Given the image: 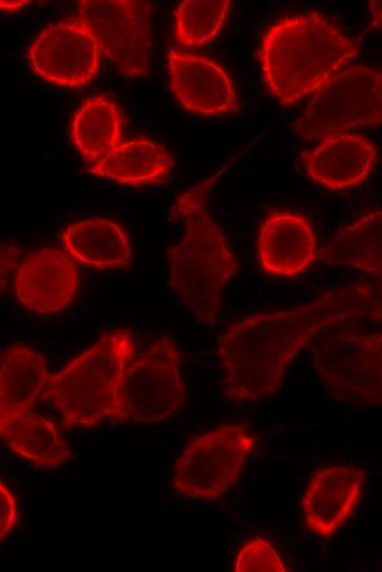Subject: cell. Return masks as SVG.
<instances>
[{
    "label": "cell",
    "instance_id": "6da1fadb",
    "mask_svg": "<svg viewBox=\"0 0 382 572\" xmlns=\"http://www.w3.org/2000/svg\"><path fill=\"white\" fill-rule=\"evenodd\" d=\"M381 320V298L369 283L326 292L300 307L232 323L217 341L226 398L258 402L278 392L295 354L322 329L340 321Z\"/></svg>",
    "mask_w": 382,
    "mask_h": 572
},
{
    "label": "cell",
    "instance_id": "7a4b0ae2",
    "mask_svg": "<svg viewBox=\"0 0 382 572\" xmlns=\"http://www.w3.org/2000/svg\"><path fill=\"white\" fill-rule=\"evenodd\" d=\"M211 180L196 184L177 198L170 221L182 219L186 230L180 242L166 251L170 288L198 323L210 327L217 322L223 290L238 270L207 210Z\"/></svg>",
    "mask_w": 382,
    "mask_h": 572
},
{
    "label": "cell",
    "instance_id": "3957f363",
    "mask_svg": "<svg viewBox=\"0 0 382 572\" xmlns=\"http://www.w3.org/2000/svg\"><path fill=\"white\" fill-rule=\"evenodd\" d=\"M357 54L353 40L313 11L272 25L261 40L259 61L269 92L290 106L316 91Z\"/></svg>",
    "mask_w": 382,
    "mask_h": 572
},
{
    "label": "cell",
    "instance_id": "277c9868",
    "mask_svg": "<svg viewBox=\"0 0 382 572\" xmlns=\"http://www.w3.org/2000/svg\"><path fill=\"white\" fill-rule=\"evenodd\" d=\"M135 351L128 328L102 334L59 372L49 374L42 399L60 414L65 429L109 420L117 383Z\"/></svg>",
    "mask_w": 382,
    "mask_h": 572
},
{
    "label": "cell",
    "instance_id": "5b68a950",
    "mask_svg": "<svg viewBox=\"0 0 382 572\" xmlns=\"http://www.w3.org/2000/svg\"><path fill=\"white\" fill-rule=\"evenodd\" d=\"M312 340L313 365L334 399L381 405V332H367L340 321L325 327Z\"/></svg>",
    "mask_w": 382,
    "mask_h": 572
},
{
    "label": "cell",
    "instance_id": "8992f818",
    "mask_svg": "<svg viewBox=\"0 0 382 572\" xmlns=\"http://www.w3.org/2000/svg\"><path fill=\"white\" fill-rule=\"evenodd\" d=\"M180 351L167 336L134 354L117 383L109 420L156 422L182 408L187 389L180 374Z\"/></svg>",
    "mask_w": 382,
    "mask_h": 572
},
{
    "label": "cell",
    "instance_id": "52a82bcc",
    "mask_svg": "<svg viewBox=\"0 0 382 572\" xmlns=\"http://www.w3.org/2000/svg\"><path fill=\"white\" fill-rule=\"evenodd\" d=\"M381 70L364 65L346 68L323 84L293 122L305 140H323L355 127H375L382 110Z\"/></svg>",
    "mask_w": 382,
    "mask_h": 572
},
{
    "label": "cell",
    "instance_id": "ba28073f",
    "mask_svg": "<svg viewBox=\"0 0 382 572\" xmlns=\"http://www.w3.org/2000/svg\"><path fill=\"white\" fill-rule=\"evenodd\" d=\"M256 446L257 439L239 422L190 439L176 461L172 488L190 499H217L238 481Z\"/></svg>",
    "mask_w": 382,
    "mask_h": 572
},
{
    "label": "cell",
    "instance_id": "9c48e42d",
    "mask_svg": "<svg viewBox=\"0 0 382 572\" xmlns=\"http://www.w3.org/2000/svg\"><path fill=\"white\" fill-rule=\"evenodd\" d=\"M153 6L136 0H81L76 18L116 69L128 78L149 72Z\"/></svg>",
    "mask_w": 382,
    "mask_h": 572
},
{
    "label": "cell",
    "instance_id": "30bf717a",
    "mask_svg": "<svg viewBox=\"0 0 382 572\" xmlns=\"http://www.w3.org/2000/svg\"><path fill=\"white\" fill-rule=\"evenodd\" d=\"M32 72L61 87H83L100 65V50L88 29L75 16L47 25L26 50Z\"/></svg>",
    "mask_w": 382,
    "mask_h": 572
},
{
    "label": "cell",
    "instance_id": "8fae6325",
    "mask_svg": "<svg viewBox=\"0 0 382 572\" xmlns=\"http://www.w3.org/2000/svg\"><path fill=\"white\" fill-rule=\"evenodd\" d=\"M78 286L76 262L56 248H42L23 257L13 277L18 300L41 315H55L72 300Z\"/></svg>",
    "mask_w": 382,
    "mask_h": 572
},
{
    "label": "cell",
    "instance_id": "7c38bea8",
    "mask_svg": "<svg viewBox=\"0 0 382 572\" xmlns=\"http://www.w3.org/2000/svg\"><path fill=\"white\" fill-rule=\"evenodd\" d=\"M170 89L189 111L216 116L238 110L228 74L214 61L179 50L168 53Z\"/></svg>",
    "mask_w": 382,
    "mask_h": 572
},
{
    "label": "cell",
    "instance_id": "4fadbf2b",
    "mask_svg": "<svg viewBox=\"0 0 382 572\" xmlns=\"http://www.w3.org/2000/svg\"><path fill=\"white\" fill-rule=\"evenodd\" d=\"M364 471L350 465L319 469L302 497L305 526L313 534L328 538L353 514L359 502Z\"/></svg>",
    "mask_w": 382,
    "mask_h": 572
},
{
    "label": "cell",
    "instance_id": "5bb4252c",
    "mask_svg": "<svg viewBox=\"0 0 382 572\" xmlns=\"http://www.w3.org/2000/svg\"><path fill=\"white\" fill-rule=\"evenodd\" d=\"M257 250L265 272L294 277L316 258V242L307 220L290 211H270L260 224Z\"/></svg>",
    "mask_w": 382,
    "mask_h": 572
},
{
    "label": "cell",
    "instance_id": "9a60e30c",
    "mask_svg": "<svg viewBox=\"0 0 382 572\" xmlns=\"http://www.w3.org/2000/svg\"><path fill=\"white\" fill-rule=\"evenodd\" d=\"M307 174L333 190L355 187L364 182L377 160V147L360 134L340 133L322 140L302 155Z\"/></svg>",
    "mask_w": 382,
    "mask_h": 572
},
{
    "label": "cell",
    "instance_id": "2e32d148",
    "mask_svg": "<svg viewBox=\"0 0 382 572\" xmlns=\"http://www.w3.org/2000/svg\"><path fill=\"white\" fill-rule=\"evenodd\" d=\"M59 242L75 262L86 266L126 270L131 265L128 237L119 223L109 219L74 222L61 231Z\"/></svg>",
    "mask_w": 382,
    "mask_h": 572
},
{
    "label": "cell",
    "instance_id": "e0dca14e",
    "mask_svg": "<svg viewBox=\"0 0 382 572\" xmlns=\"http://www.w3.org/2000/svg\"><path fill=\"white\" fill-rule=\"evenodd\" d=\"M49 377L44 356L22 343L0 350V420L31 410Z\"/></svg>",
    "mask_w": 382,
    "mask_h": 572
},
{
    "label": "cell",
    "instance_id": "ac0fdd59",
    "mask_svg": "<svg viewBox=\"0 0 382 572\" xmlns=\"http://www.w3.org/2000/svg\"><path fill=\"white\" fill-rule=\"evenodd\" d=\"M172 167L173 158L164 145L142 138L119 143L92 163L89 172L117 184L136 187L166 182Z\"/></svg>",
    "mask_w": 382,
    "mask_h": 572
},
{
    "label": "cell",
    "instance_id": "d6986e66",
    "mask_svg": "<svg viewBox=\"0 0 382 572\" xmlns=\"http://www.w3.org/2000/svg\"><path fill=\"white\" fill-rule=\"evenodd\" d=\"M0 439L38 468H57L72 455L56 422L32 410L1 419Z\"/></svg>",
    "mask_w": 382,
    "mask_h": 572
},
{
    "label": "cell",
    "instance_id": "ffe728a7",
    "mask_svg": "<svg viewBox=\"0 0 382 572\" xmlns=\"http://www.w3.org/2000/svg\"><path fill=\"white\" fill-rule=\"evenodd\" d=\"M319 258L330 265L352 267L382 275V212L363 215L352 224L340 229L321 250Z\"/></svg>",
    "mask_w": 382,
    "mask_h": 572
},
{
    "label": "cell",
    "instance_id": "44dd1931",
    "mask_svg": "<svg viewBox=\"0 0 382 572\" xmlns=\"http://www.w3.org/2000/svg\"><path fill=\"white\" fill-rule=\"evenodd\" d=\"M121 135V109L104 96L86 99L70 124L71 142L90 165L115 147Z\"/></svg>",
    "mask_w": 382,
    "mask_h": 572
},
{
    "label": "cell",
    "instance_id": "7402d4cb",
    "mask_svg": "<svg viewBox=\"0 0 382 572\" xmlns=\"http://www.w3.org/2000/svg\"><path fill=\"white\" fill-rule=\"evenodd\" d=\"M231 1L186 0L175 12V37L182 46H202L221 29Z\"/></svg>",
    "mask_w": 382,
    "mask_h": 572
},
{
    "label": "cell",
    "instance_id": "603a6c76",
    "mask_svg": "<svg viewBox=\"0 0 382 572\" xmlns=\"http://www.w3.org/2000/svg\"><path fill=\"white\" fill-rule=\"evenodd\" d=\"M233 570L235 572L288 571L274 548L261 537H256L239 548Z\"/></svg>",
    "mask_w": 382,
    "mask_h": 572
},
{
    "label": "cell",
    "instance_id": "cb8c5ba5",
    "mask_svg": "<svg viewBox=\"0 0 382 572\" xmlns=\"http://www.w3.org/2000/svg\"><path fill=\"white\" fill-rule=\"evenodd\" d=\"M23 255L24 250L20 246L0 243V294L10 287Z\"/></svg>",
    "mask_w": 382,
    "mask_h": 572
},
{
    "label": "cell",
    "instance_id": "d4e9b609",
    "mask_svg": "<svg viewBox=\"0 0 382 572\" xmlns=\"http://www.w3.org/2000/svg\"><path fill=\"white\" fill-rule=\"evenodd\" d=\"M19 519L18 502L0 481V542L14 529Z\"/></svg>",
    "mask_w": 382,
    "mask_h": 572
},
{
    "label": "cell",
    "instance_id": "484cf974",
    "mask_svg": "<svg viewBox=\"0 0 382 572\" xmlns=\"http://www.w3.org/2000/svg\"><path fill=\"white\" fill-rule=\"evenodd\" d=\"M26 3H30V1H1L0 0V10L2 11H16L24 7Z\"/></svg>",
    "mask_w": 382,
    "mask_h": 572
},
{
    "label": "cell",
    "instance_id": "4316f807",
    "mask_svg": "<svg viewBox=\"0 0 382 572\" xmlns=\"http://www.w3.org/2000/svg\"><path fill=\"white\" fill-rule=\"evenodd\" d=\"M371 16L372 24L380 25L381 22V1H372L371 2Z\"/></svg>",
    "mask_w": 382,
    "mask_h": 572
}]
</instances>
